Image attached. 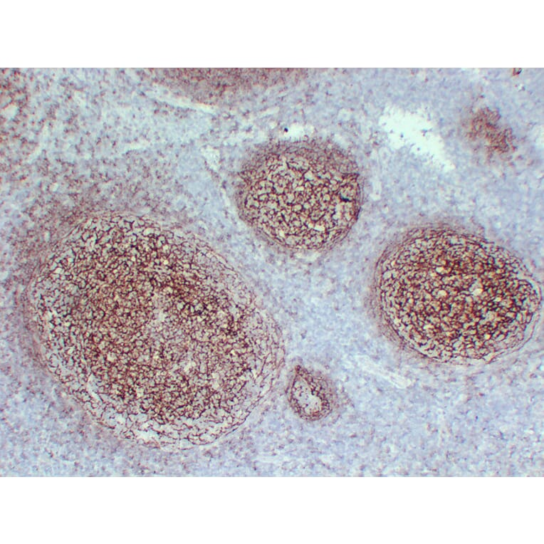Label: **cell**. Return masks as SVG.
<instances>
[{
	"mask_svg": "<svg viewBox=\"0 0 544 544\" xmlns=\"http://www.w3.org/2000/svg\"><path fill=\"white\" fill-rule=\"evenodd\" d=\"M378 291L397 337L442 362L488 359L520 345L540 305L538 286L518 258L450 231L399 246L382 264Z\"/></svg>",
	"mask_w": 544,
	"mask_h": 544,
	"instance_id": "cell-1",
	"label": "cell"
},
{
	"mask_svg": "<svg viewBox=\"0 0 544 544\" xmlns=\"http://www.w3.org/2000/svg\"><path fill=\"white\" fill-rule=\"evenodd\" d=\"M359 175L308 150L271 158L250 191V215L266 234L288 247L326 248L343 238L360 207Z\"/></svg>",
	"mask_w": 544,
	"mask_h": 544,
	"instance_id": "cell-2",
	"label": "cell"
},
{
	"mask_svg": "<svg viewBox=\"0 0 544 544\" xmlns=\"http://www.w3.org/2000/svg\"><path fill=\"white\" fill-rule=\"evenodd\" d=\"M288 399L294 412L307 421L319 420L328 415L336 404L333 382L322 373L302 366L292 377Z\"/></svg>",
	"mask_w": 544,
	"mask_h": 544,
	"instance_id": "cell-3",
	"label": "cell"
},
{
	"mask_svg": "<svg viewBox=\"0 0 544 544\" xmlns=\"http://www.w3.org/2000/svg\"><path fill=\"white\" fill-rule=\"evenodd\" d=\"M199 303V300L197 298H194L190 303L191 305L195 306Z\"/></svg>",
	"mask_w": 544,
	"mask_h": 544,
	"instance_id": "cell-4",
	"label": "cell"
},
{
	"mask_svg": "<svg viewBox=\"0 0 544 544\" xmlns=\"http://www.w3.org/2000/svg\"><path fill=\"white\" fill-rule=\"evenodd\" d=\"M189 312H190V315L194 313H195V308H194V305H190V307H189Z\"/></svg>",
	"mask_w": 544,
	"mask_h": 544,
	"instance_id": "cell-5",
	"label": "cell"
}]
</instances>
